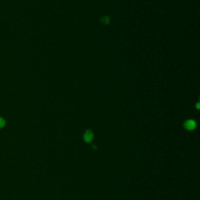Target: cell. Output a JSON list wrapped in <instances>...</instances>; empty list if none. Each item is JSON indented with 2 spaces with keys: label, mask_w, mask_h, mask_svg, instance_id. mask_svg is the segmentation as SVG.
Segmentation results:
<instances>
[{
  "label": "cell",
  "mask_w": 200,
  "mask_h": 200,
  "mask_svg": "<svg viewBox=\"0 0 200 200\" xmlns=\"http://www.w3.org/2000/svg\"><path fill=\"white\" fill-rule=\"evenodd\" d=\"M184 126H185V129H187L188 131H192L196 127V123H195V120H188L185 121Z\"/></svg>",
  "instance_id": "obj_1"
},
{
  "label": "cell",
  "mask_w": 200,
  "mask_h": 200,
  "mask_svg": "<svg viewBox=\"0 0 200 200\" xmlns=\"http://www.w3.org/2000/svg\"><path fill=\"white\" fill-rule=\"evenodd\" d=\"M93 137H94V135H93L92 131H91L89 130L86 131L85 134H84V140H85V142H91L92 141Z\"/></svg>",
  "instance_id": "obj_2"
},
{
  "label": "cell",
  "mask_w": 200,
  "mask_h": 200,
  "mask_svg": "<svg viewBox=\"0 0 200 200\" xmlns=\"http://www.w3.org/2000/svg\"><path fill=\"white\" fill-rule=\"evenodd\" d=\"M110 17H107V16H105V17H103L101 18V23H102L103 24L107 25L110 24Z\"/></svg>",
  "instance_id": "obj_3"
},
{
  "label": "cell",
  "mask_w": 200,
  "mask_h": 200,
  "mask_svg": "<svg viewBox=\"0 0 200 200\" xmlns=\"http://www.w3.org/2000/svg\"><path fill=\"white\" fill-rule=\"evenodd\" d=\"M4 124H5V121H4V120H3V119H2V118L0 117V128L3 127V126H4Z\"/></svg>",
  "instance_id": "obj_4"
}]
</instances>
